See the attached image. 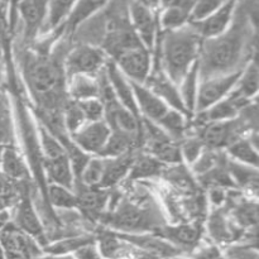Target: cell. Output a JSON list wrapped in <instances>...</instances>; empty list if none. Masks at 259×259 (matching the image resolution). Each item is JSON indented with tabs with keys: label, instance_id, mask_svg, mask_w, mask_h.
I'll return each mask as SVG.
<instances>
[{
	"label": "cell",
	"instance_id": "52",
	"mask_svg": "<svg viewBox=\"0 0 259 259\" xmlns=\"http://www.w3.org/2000/svg\"><path fill=\"white\" fill-rule=\"evenodd\" d=\"M34 259H75L72 257V254H66V255H55V254H47V253H43L39 257Z\"/></svg>",
	"mask_w": 259,
	"mask_h": 259
},
{
	"label": "cell",
	"instance_id": "50",
	"mask_svg": "<svg viewBox=\"0 0 259 259\" xmlns=\"http://www.w3.org/2000/svg\"><path fill=\"white\" fill-rule=\"evenodd\" d=\"M14 181L8 179L7 176L0 172V197H7L9 199L13 195V190H14V186H13Z\"/></svg>",
	"mask_w": 259,
	"mask_h": 259
},
{
	"label": "cell",
	"instance_id": "35",
	"mask_svg": "<svg viewBox=\"0 0 259 259\" xmlns=\"http://www.w3.org/2000/svg\"><path fill=\"white\" fill-rule=\"evenodd\" d=\"M48 200L53 207L58 210H75L77 209V195L73 190L67 189L57 184L48 185Z\"/></svg>",
	"mask_w": 259,
	"mask_h": 259
},
{
	"label": "cell",
	"instance_id": "46",
	"mask_svg": "<svg viewBox=\"0 0 259 259\" xmlns=\"http://www.w3.org/2000/svg\"><path fill=\"white\" fill-rule=\"evenodd\" d=\"M209 230L211 238L217 242H227L233 235L232 229L228 225V222L224 219V217H222V214H219V217L211 218L209 223Z\"/></svg>",
	"mask_w": 259,
	"mask_h": 259
},
{
	"label": "cell",
	"instance_id": "43",
	"mask_svg": "<svg viewBox=\"0 0 259 259\" xmlns=\"http://www.w3.org/2000/svg\"><path fill=\"white\" fill-rule=\"evenodd\" d=\"M179 146L180 152H181L182 162L187 163L189 166H191V164L201 156L202 152L205 151V146L204 143H202L201 139L199 138V136L181 139Z\"/></svg>",
	"mask_w": 259,
	"mask_h": 259
},
{
	"label": "cell",
	"instance_id": "45",
	"mask_svg": "<svg viewBox=\"0 0 259 259\" xmlns=\"http://www.w3.org/2000/svg\"><path fill=\"white\" fill-rule=\"evenodd\" d=\"M76 103L82 111L86 121H99L105 119V105L99 98L76 101Z\"/></svg>",
	"mask_w": 259,
	"mask_h": 259
},
{
	"label": "cell",
	"instance_id": "39",
	"mask_svg": "<svg viewBox=\"0 0 259 259\" xmlns=\"http://www.w3.org/2000/svg\"><path fill=\"white\" fill-rule=\"evenodd\" d=\"M39 139L45 159H55L67 154L60 139L43 125L39 126Z\"/></svg>",
	"mask_w": 259,
	"mask_h": 259
},
{
	"label": "cell",
	"instance_id": "36",
	"mask_svg": "<svg viewBox=\"0 0 259 259\" xmlns=\"http://www.w3.org/2000/svg\"><path fill=\"white\" fill-rule=\"evenodd\" d=\"M163 166L164 164L157 161L151 154H146V156L137 157V158L133 159L128 175L133 180L151 179V177H154L161 174Z\"/></svg>",
	"mask_w": 259,
	"mask_h": 259
},
{
	"label": "cell",
	"instance_id": "7",
	"mask_svg": "<svg viewBox=\"0 0 259 259\" xmlns=\"http://www.w3.org/2000/svg\"><path fill=\"white\" fill-rule=\"evenodd\" d=\"M242 70L243 68H240L235 72L214 76V77L200 81L199 89H197L196 103H195L194 115L201 113V111H205L210 106L227 98L237 85V81L239 78Z\"/></svg>",
	"mask_w": 259,
	"mask_h": 259
},
{
	"label": "cell",
	"instance_id": "9",
	"mask_svg": "<svg viewBox=\"0 0 259 259\" xmlns=\"http://www.w3.org/2000/svg\"><path fill=\"white\" fill-rule=\"evenodd\" d=\"M245 124V120L240 119L239 116L233 120L207 123L202 128L199 138L202 141L205 148L220 151L242 137L240 134L244 132Z\"/></svg>",
	"mask_w": 259,
	"mask_h": 259
},
{
	"label": "cell",
	"instance_id": "41",
	"mask_svg": "<svg viewBox=\"0 0 259 259\" xmlns=\"http://www.w3.org/2000/svg\"><path fill=\"white\" fill-rule=\"evenodd\" d=\"M228 174H229L230 179L233 180L234 184L242 185V186H245V185L257 186L258 168L244 166V164H240L229 159L228 161Z\"/></svg>",
	"mask_w": 259,
	"mask_h": 259
},
{
	"label": "cell",
	"instance_id": "31",
	"mask_svg": "<svg viewBox=\"0 0 259 259\" xmlns=\"http://www.w3.org/2000/svg\"><path fill=\"white\" fill-rule=\"evenodd\" d=\"M96 242V238L90 234L83 235H70L67 238H62L56 242L48 243L45 248H43V253L47 254H55V255H66V254H73L78 248L83 247L86 244Z\"/></svg>",
	"mask_w": 259,
	"mask_h": 259
},
{
	"label": "cell",
	"instance_id": "48",
	"mask_svg": "<svg viewBox=\"0 0 259 259\" xmlns=\"http://www.w3.org/2000/svg\"><path fill=\"white\" fill-rule=\"evenodd\" d=\"M238 223L242 227H252L257 224V205L255 204H242L238 206L235 212Z\"/></svg>",
	"mask_w": 259,
	"mask_h": 259
},
{
	"label": "cell",
	"instance_id": "28",
	"mask_svg": "<svg viewBox=\"0 0 259 259\" xmlns=\"http://www.w3.org/2000/svg\"><path fill=\"white\" fill-rule=\"evenodd\" d=\"M0 172L12 181H20L28 177V167L22 154L14 146H5L0 159Z\"/></svg>",
	"mask_w": 259,
	"mask_h": 259
},
{
	"label": "cell",
	"instance_id": "54",
	"mask_svg": "<svg viewBox=\"0 0 259 259\" xmlns=\"http://www.w3.org/2000/svg\"><path fill=\"white\" fill-rule=\"evenodd\" d=\"M3 148H4V147L0 146V159H2V152H3Z\"/></svg>",
	"mask_w": 259,
	"mask_h": 259
},
{
	"label": "cell",
	"instance_id": "34",
	"mask_svg": "<svg viewBox=\"0 0 259 259\" xmlns=\"http://www.w3.org/2000/svg\"><path fill=\"white\" fill-rule=\"evenodd\" d=\"M157 125L166 132L167 136L174 141H181L187 126V115L176 109L169 108L167 113L157 121Z\"/></svg>",
	"mask_w": 259,
	"mask_h": 259
},
{
	"label": "cell",
	"instance_id": "44",
	"mask_svg": "<svg viewBox=\"0 0 259 259\" xmlns=\"http://www.w3.org/2000/svg\"><path fill=\"white\" fill-rule=\"evenodd\" d=\"M227 0H196L190 12L189 23L201 22L205 18L217 12Z\"/></svg>",
	"mask_w": 259,
	"mask_h": 259
},
{
	"label": "cell",
	"instance_id": "26",
	"mask_svg": "<svg viewBox=\"0 0 259 259\" xmlns=\"http://www.w3.org/2000/svg\"><path fill=\"white\" fill-rule=\"evenodd\" d=\"M229 159L244 166L258 168L259 156L255 142L250 137H240L227 147Z\"/></svg>",
	"mask_w": 259,
	"mask_h": 259
},
{
	"label": "cell",
	"instance_id": "30",
	"mask_svg": "<svg viewBox=\"0 0 259 259\" xmlns=\"http://www.w3.org/2000/svg\"><path fill=\"white\" fill-rule=\"evenodd\" d=\"M259 88V71L255 60H249L240 72L237 85L233 89V93L237 94L245 100L252 101L255 99Z\"/></svg>",
	"mask_w": 259,
	"mask_h": 259
},
{
	"label": "cell",
	"instance_id": "40",
	"mask_svg": "<svg viewBox=\"0 0 259 259\" xmlns=\"http://www.w3.org/2000/svg\"><path fill=\"white\" fill-rule=\"evenodd\" d=\"M62 121L66 133H67L68 136H71V134H73L75 132H77L83 124L88 123V121L85 120V116H83L82 111L78 108L77 103L70 100V99H68L67 103L63 106Z\"/></svg>",
	"mask_w": 259,
	"mask_h": 259
},
{
	"label": "cell",
	"instance_id": "19",
	"mask_svg": "<svg viewBox=\"0 0 259 259\" xmlns=\"http://www.w3.org/2000/svg\"><path fill=\"white\" fill-rule=\"evenodd\" d=\"M105 121L111 131L121 132L134 138H138L142 132V119L137 118L116 100L105 105Z\"/></svg>",
	"mask_w": 259,
	"mask_h": 259
},
{
	"label": "cell",
	"instance_id": "10",
	"mask_svg": "<svg viewBox=\"0 0 259 259\" xmlns=\"http://www.w3.org/2000/svg\"><path fill=\"white\" fill-rule=\"evenodd\" d=\"M113 62L129 81L144 83L152 71V53L144 46H138L119 55Z\"/></svg>",
	"mask_w": 259,
	"mask_h": 259
},
{
	"label": "cell",
	"instance_id": "3",
	"mask_svg": "<svg viewBox=\"0 0 259 259\" xmlns=\"http://www.w3.org/2000/svg\"><path fill=\"white\" fill-rule=\"evenodd\" d=\"M25 80L35 101L45 111L58 110L61 96L66 94L63 93V83H66L63 63H58L48 55L32 56L27 61Z\"/></svg>",
	"mask_w": 259,
	"mask_h": 259
},
{
	"label": "cell",
	"instance_id": "12",
	"mask_svg": "<svg viewBox=\"0 0 259 259\" xmlns=\"http://www.w3.org/2000/svg\"><path fill=\"white\" fill-rule=\"evenodd\" d=\"M12 222L22 232H24L25 234L33 238L40 245L42 249L48 244L45 228H43L42 222H40L39 217H38L37 211H35L34 205H33L32 199H30L28 192H24L22 199L18 202L17 209H15L14 220H12Z\"/></svg>",
	"mask_w": 259,
	"mask_h": 259
},
{
	"label": "cell",
	"instance_id": "53",
	"mask_svg": "<svg viewBox=\"0 0 259 259\" xmlns=\"http://www.w3.org/2000/svg\"><path fill=\"white\" fill-rule=\"evenodd\" d=\"M2 67H3V62H2V51H0V83H2V76H3Z\"/></svg>",
	"mask_w": 259,
	"mask_h": 259
},
{
	"label": "cell",
	"instance_id": "17",
	"mask_svg": "<svg viewBox=\"0 0 259 259\" xmlns=\"http://www.w3.org/2000/svg\"><path fill=\"white\" fill-rule=\"evenodd\" d=\"M129 82H131L132 90H133L141 118L152 121V123H157L167 113V110L169 109L168 106L153 91L149 90L144 83L133 82V81H129Z\"/></svg>",
	"mask_w": 259,
	"mask_h": 259
},
{
	"label": "cell",
	"instance_id": "37",
	"mask_svg": "<svg viewBox=\"0 0 259 259\" xmlns=\"http://www.w3.org/2000/svg\"><path fill=\"white\" fill-rule=\"evenodd\" d=\"M104 168H105V158L99 156L90 157V159L85 164L80 176L75 182H78L83 186L99 187L100 189L101 180L104 176Z\"/></svg>",
	"mask_w": 259,
	"mask_h": 259
},
{
	"label": "cell",
	"instance_id": "14",
	"mask_svg": "<svg viewBox=\"0 0 259 259\" xmlns=\"http://www.w3.org/2000/svg\"><path fill=\"white\" fill-rule=\"evenodd\" d=\"M250 103L252 101L245 100L232 91L227 98L220 100L219 103L214 104L205 111L195 114V115H196V120L202 125L207 123H214V121L233 120L238 118L242 111L250 105Z\"/></svg>",
	"mask_w": 259,
	"mask_h": 259
},
{
	"label": "cell",
	"instance_id": "32",
	"mask_svg": "<svg viewBox=\"0 0 259 259\" xmlns=\"http://www.w3.org/2000/svg\"><path fill=\"white\" fill-rule=\"evenodd\" d=\"M200 78H199V67H197V61L189 72L182 78L181 83L179 85L180 95H181L182 103L186 108L189 115H194L195 103H196L197 89H199Z\"/></svg>",
	"mask_w": 259,
	"mask_h": 259
},
{
	"label": "cell",
	"instance_id": "16",
	"mask_svg": "<svg viewBox=\"0 0 259 259\" xmlns=\"http://www.w3.org/2000/svg\"><path fill=\"white\" fill-rule=\"evenodd\" d=\"M144 85H146L149 90L153 91L161 100H163L168 108L176 109V110L181 111L185 115L189 116V113H187L186 108H185L184 103H182L179 86H177L176 83L172 82V81L164 75V72L161 68H158V71H157L156 68L152 67L151 73H149L148 78H147V81L144 82Z\"/></svg>",
	"mask_w": 259,
	"mask_h": 259
},
{
	"label": "cell",
	"instance_id": "22",
	"mask_svg": "<svg viewBox=\"0 0 259 259\" xmlns=\"http://www.w3.org/2000/svg\"><path fill=\"white\" fill-rule=\"evenodd\" d=\"M73 191L77 195V201L80 209L89 215H103V210L108 204V191L99 187H88L75 182Z\"/></svg>",
	"mask_w": 259,
	"mask_h": 259
},
{
	"label": "cell",
	"instance_id": "2",
	"mask_svg": "<svg viewBox=\"0 0 259 259\" xmlns=\"http://www.w3.org/2000/svg\"><path fill=\"white\" fill-rule=\"evenodd\" d=\"M201 40L190 24L163 32L159 40V68L177 86L196 63Z\"/></svg>",
	"mask_w": 259,
	"mask_h": 259
},
{
	"label": "cell",
	"instance_id": "47",
	"mask_svg": "<svg viewBox=\"0 0 259 259\" xmlns=\"http://www.w3.org/2000/svg\"><path fill=\"white\" fill-rule=\"evenodd\" d=\"M218 164V156L215 153V151H211V149L205 148V151L202 152L201 156L191 164V169L196 175H206L207 172L211 171L212 168H215V166Z\"/></svg>",
	"mask_w": 259,
	"mask_h": 259
},
{
	"label": "cell",
	"instance_id": "1",
	"mask_svg": "<svg viewBox=\"0 0 259 259\" xmlns=\"http://www.w3.org/2000/svg\"><path fill=\"white\" fill-rule=\"evenodd\" d=\"M249 42V29L243 13L235 10L234 19L227 32L201 40L197 67L200 81L214 76L235 72L245 66L244 60Z\"/></svg>",
	"mask_w": 259,
	"mask_h": 259
},
{
	"label": "cell",
	"instance_id": "6",
	"mask_svg": "<svg viewBox=\"0 0 259 259\" xmlns=\"http://www.w3.org/2000/svg\"><path fill=\"white\" fill-rule=\"evenodd\" d=\"M0 245L5 259H34L43 254L40 245L13 222L0 228Z\"/></svg>",
	"mask_w": 259,
	"mask_h": 259
},
{
	"label": "cell",
	"instance_id": "51",
	"mask_svg": "<svg viewBox=\"0 0 259 259\" xmlns=\"http://www.w3.org/2000/svg\"><path fill=\"white\" fill-rule=\"evenodd\" d=\"M209 197L211 204L215 205V206H222V205L224 204L225 199H227L224 190L219 186H214L211 190H210Z\"/></svg>",
	"mask_w": 259,
	"mask_h": 259
},
{
	"label": "cell",
	"instance_id": "42",
	"mask_svg": "<svg viewBox=\"0 0 259 259\" xmlns=\"http://www.w3.org/2000/svg\"><path fill=\"white\" fill-rule=\"evenodd\" d=\"M14 138L12 114H10L8 101L0 96V146H12Z\"/></svg>",
	"mask_w": 259,
	"mask_h": 259
},
{
	"label": "cell",
	"instance_id": "24",
	"mask_svg": "<svg viewBox=\"0 0 259 259\" xmlns=\"http://www.w3.org/2000/svg\"><path fill=\"white\" fill-rule=\"evenodd\" d=\"M76 3L77 0H47V14L40 33H52L62 29Z\"/></svg>",
	"mask_w": 259,
	"mask_h": 259
},
{
	"label": "cell",
	"instance_id": "25",
	"mask_svg": "<svg viewBox=\"0 0 259 259\" xmlns=\"http://www.w3.org/2000/svg\"><path fill=\"white\" fill-rule=\"evenodd\" d=\"M110 2L111 0H77L62 29H65L66 32H73L86 20L100 13Z\"/></svg>",
	"mask_w": 259,
	"mask_h": 259
},
{
	"label": "cell",
	"instance_id": "33",
	"mask_svg": "<svg viewBox=\"0 0 259 259\" xmlns=\"http://www.w3.org/2000/svg\"><path fill=\"white\" fill-rule=\"evenodd\" d=\"M136 139L137 138H134V137L121 133V132L111 131L110 136H109L104 148L101 149L99 157L116 158V157L124 156L132 151V147H133Z\"/></svg>",
	"mask_w": 259,
	"mask_h": 259
},
{
	"label": "cell",
	"instance_id": "18",
	"mask_svg": "<svg viewBox=\"0 0 259 259\" xmlns=\"http://www.w3.org/2000/svg\"><path fill=\"white\" fill-rule=\"evenodd\" d=\"M18 12L24 25V35L33 39L42 30L47 14V0H18Z\"/></svg>",
	"mask_w": 259,
	"mask_h": 259
},
{
	"label": "cell",
	"instance_id": "11",
	"mask_svg": "<svg viewBox=\"0 0 259 259\" xmlns=\"http://www.w3.org/2000/svg\"><path fill=\"white\" fill-rule=\"evenodd\" d=\"M110 133L111 128L104 119L99 121H88L77 132L68 137L76 147L93 157L100 154Z\"/></svg>",
	"mask_w": 259,
	"mask_h": 259
},
{
	"label": "cell",
	"instance_id": "29",
	"mask_svg": "<svg viewBox=\"0 0 259 259\" xmlns=\"http://www.w3.org/2000/svg\"><path fill=\"white\" fill-rule=\"evenodd\" d=\"M132 152L116 158H105V168L101 180L100 189H109L118 185L126 175L129 174L132 162H133Z\"/></svg>",
	"mask_w": 259,
	"mask_h": 259
},
{
	"label": "cell",
	"instance_id": "4",
	"mask_svg": "<svg viewBox=\"0 0 259 259\" xmlns=\"http://www.w3.org/2000/svg\"><path fill=\"white\" fill-rule=\"evenodd\" d=\"M101 223L109 227L111 232L121 234H143L158 229V220L152 215L151 210L138 206L129 201H121L106 215H101ZM163 225V224H162Z\"/></svg>",
	"mask_w": 259,
	"mask_h": 259
},
{
	"label": "cell",
	"instance_id": "38",
	"mask_svg": "<svg viewBox=\"0 0 259 259\" xmlns=\"http://www.w3.org/2000/svg\"><path fill=\"white\" fill-rule=\"evenodd\" d=\"M190 13L179 7H169L163 9L159 17V27L163 32L176 30L189 24Z\"/></svg>",
	"mask_w": 259,
	"mask_h": 259
},
{
	"label": "cell",
	"instance_id": "21",
	"mask_svg": "<svg viewBox=\"0 0 259 259\" xmlns=\"http://www.w3.org/2000/svg\"><path fill=\"white\" fill-rule=\"evenodd\" d=\"M154 234L163 238L172 245L182 249H190L196 247L200 240L201 232L197 227L191 224H176V225H161L154 230Z\"/></svg>",
	"mask_w": 259,
	"mask_h": 259
},
{
	"label": "cell",
	"instance_id": "23",
	"mask_svg": "<svg viewBox=\"0 0 259 259\" xmlns=\"http://www.w3.org/2000/svg\"><path fill=\"white\" fill-rule=\"evenodd\" d=\"M98 76L73 75L66 78V94L72 101H83L88 99L99 98Z\"/></svg>",
	"mask_w": 259,
	"mask_h": 259
},
{
	"label": "cell",
	"instance_id": "49",
	"mask_svg": "<svg viewBox=\"0 0 259 259\" xmlns=\"http://www.w3.org/2000/svg\"><path fill=\"white\" fill-rule=\"evenodd\" d=\"M72 257L75 259H103L100 255V252H99L98 249L96 242L78 248V249L73 253Z\"/></svg>",
	"mask_w": 259,
	"mask_h": 259
},
{
	"label": "cell",
	"instance_id": "27",
	"mask_svg": "<svg viewBox=\"0 0 259 259\" xmlns=\"http://www.w3.org/2000/svg\"><path fill=\"white\" fill-rule=\"evenodd\" d=\"M43 166L48 179L51 180V184H57L73 190L76 179L67 154L55 159H45Z\"/></svg>",
	"mask_w": 259,
	"mask_h": 259
},
{
	"label": "cell",
	"instance_id": "5",
	"mask_svg": "<svg viewBox=\"0 0 259 259\" xmlns=\"http://www.w3.org/2000/svg\"><path fill=\"white\" fill-rule=\"evenodd\" d=\"M108 61L109 57L101 47L93 43H80L67 52L63 71L66 78L73 75L98 76Z\"/></svg>",
	"mask_w": 259,
	"mask_h": 259
},
{
	"label": "cell",
	"instance_id": "13",
	"mask_svg": "<svg viewBox=\"0 0 259 259\" xmlns=\"http://www.w3.org/2000/svg\"><path fill=\"white\" fill-rule=\"evenodd\" d=\"M237 0H227L219 9L201 22L189 23L197 32L201 39L217 37L227 32L234 19Z\"/></svg>",
	"mask_w": 259,
	"mask_h": 259
},
{
	"label": "cell",
	"instance_id": "8",
	"mask_svg": "<svg viewBox=\"0 0 259 259\" xmlns=\"http://www.w3.org/2000/svg\"><path fill=\"white\" fill-rule=\"evenodd\" d=\"M128 18L142 45L148 51L156 47L158 22L153 10L139 0H128Z\"/></svg>",
	"mask_w": 259,
	"mask_h": 259
},
{
	"label": "cell",
	"instance_id": "15",
	"mask_svg": "<svg viewBox=\"0 0 259 259\" xmlns=\"http://www.w3.org/2000/svg\"><path fill=\"white\" fill-rule=\"evenodd\" d=\"M115 233V232H114ZM116 237L120 238L125 243H128L132 247H136L137 249L142 252L149 253L152 255H156L158 258H176L181 254V250L164 240L163 238L158 237L157 234H121L115 233Z\"/></svg>",
	"mask_w": 259,
	"mask_h": 259
},
{
	"label": "cell",
	"instance_id": "20",
	"mask_svg": "<svg viewBox=\"0 0 259 259\" xmlns=\"http://www.w3.org/2000/svg\"><path fill=\"white\" fill-rule=\"evenodd\" d=\"M105 73L108 76V80L110 82L111 90H113L114 96L116 101L124 108L128 109L131 113H133L137 118L142 119L139 115L138 108H137L136 99H134L133 90H132L131 82L128 78L119 71L115 63L111 60H109L105 65Z\"/></svg>",
	"mask_w": 259,
	"mask_h": 259
}]
</instances>
